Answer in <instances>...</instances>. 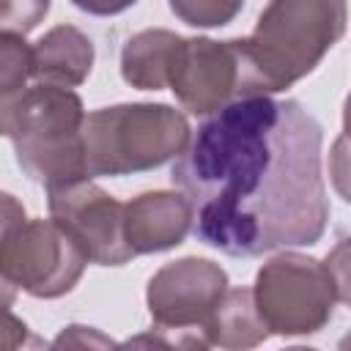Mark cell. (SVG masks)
Here are the masks:
<instances>
[{
  "mask_svg": "<svg viewBox=\"0 0 351 351\" xmlns=\"http://www.w3.org/2000/svg\"><path fill=\"white\" fill-rule=\"evenodd\" d=\"M252 291L271 335H313L329 324L337 302L326 266L299 252H282L263 263Z\"/></svg>",
  "mask_w": 351,
  "mask_h": 351,
  "instance_id": "8992f818",
  "label": "cell"
},
{
  "mask_svg": "<svg viewBox=\"0 0 351 351\" xmlns=\"http://www.w3.org/2000/svg\"><path fill=\"white\" fill-rule=\"evenodd\" d=\"M189 228V206L176 192H145L126 203V239L134 255L178 247Z\"/></svg>",
  "mask_w": 351,
  "mask_h": 351,
  "instance_id": "30bf717a",
  "label": "cell"
},
{
  "mask_svg": "<svg viewBox=\"0 0 351 351\" xmlns=\"http://www.w3.org/2000/svg\"><path fill=\"white\" fill-rule=\"evenodd\" d=\"M49 351H121V343L104 332L82 324H69L49 346Z\"/></svg>",
  "mask_w": 351,
  "mask_h": 351,
  "instance_id": "2e32d148",
  "label": "cell"
},
{
  "mask_svg": "<svg viewBox=\"0 0 351 351\" xmlns=\"http://www.w3.org/2000/svg\"><path fill=\"white\" fill-rule=\"evenodd\" d=\"M33 77V47L25 44V36L0 33V101L27 90Z\"/></svg>",
  "mask_w": 351,
  "mask_h": 351,
  "instance_id": "5bb4252c",
  "label": "cell"
},
{
  "mask_svg": "<svg viewBox=\"0 0 351 351\" xmlns=\"http://www.w3.org/2000/svg\"><path fill=\"white\" fill-rule=\"evenodd\" d=\"M52 219L74 239L90 263L121 266L134 258L126 239V206L90 181L47 189Z\"/></svg>",
  "mask_w": 351,
  "mask_h": 351,
  "instance_id": "52a82bcc",
  "label": "cell"
},
{
  "mask_svg": "<svg viewBox=\"0 0 351 351\" xmlns=\"http://www.w3.org/2000/svg\"><path fill=\"white\" fill-rule=\"evenodd\" d=\"M3 285H16L38 299L69 293L82 277L85 252L55 219H25L14 195H3Z\"/></svg>",
  "mask_w": 351,
  "mask_h": 351,
  "instance_id": "5b68a950",
  "label": "cell"
},
{
  "mask_svg": "<svg viewBox=\"0 0 351 351\" xmlns=\"http://www.w3.org/2000/svg\"><path fill=\"white\" fill-rule=\"evenodd\" d=\"M228 293V274L206 258L162 266L148 282V310L156 326H203Z\"/></svg>",
  "mask_w": 351,
  "mask_h": 351,
  "instance_id": "ba28073f",
  "label": "cell"
},
{
  "mask_svg": "<svg viewBox=\"0 0 351 351\" xmlns=\"http://www.w3.org/2000/svg\"><path fill=\"white\" fill-rule=\"evenodd\" d=\"M192 132L167 104H115L85 115L82 143L88 178L129 176L181 156Z\"/></svg>",
  "mask_w": 351,
  "mask_h": 351,
  "instance_id": "277c9868",
  "label": "cell"
},
{
  "mask_svg": "<svg viewBox=\"0 0 351 351\" xmlns=\"http://www.w3.org/2000/svg\"><path fill=\"white\" fill-rule=\"evenodd\" d=\"M346 30V5L326 0L269 3L247 38H230L236 99L269 96L310 74Z\"/></svg>",
  "mask_w": 351,
  "mask_h": 351,
  "instance_id": "7a4b0ae2",
  "label": "cell"
},
{
  "mask_svg": "<svg viewBox=\"0 0 351 351\" xmlns=\"http://www.w3.org/2000/svg\"><path fill=\"white\" fill-rule=\"evenodd\" d=\"M3 134L14 143L19 167L47 189L90 181L85 167V110L77 93L36 85L0 101Z\"/></svg>",
  "mask_w": 351,
  "mask_h": 351,
  "instance_id": "3957f363",
  "label": "cell"
},
{
  "mask_svg": "<svg viewBox=\"0 0 351 351\" xmlns=\"http://www.w3.org/2000/svg\"><path fill=\"white\" fill-rule=\"evenodd\" d=\"M3 351H49V346L33 335L11 310L5 313V332H3Z\"/></svg>",
  "mask_w": 351,
  "mask_h": 351,
  "instance_id": "ffe728a7",
  "label": "cell"
},
{
  "mask_svg": "<svg viewBox=\"0 0 351 351\" xmlns=\"http://www.w3.org/2000/svg\"><path fill=\"white\" fill-rule=\"evenodd\" d=\"M181 36L170 30H143L132 36L121 52V74L132 88L162 90L170 88V69Z\"/></svg>",
  "mask_w": 351,
  "mask_h": 351,
  "instance_id": "4fadbf2b",
  "label": "cell"
},
{
  "mask_svg": "<svg viewBox=\"0 0 351 351\" xmlns=\"http://www.w3.org/2000/svg\"><path fill=\"white\" fill-rule=\"evenodd\" d=\"M211 346L222 351H252L269 337V329L258 313L252 288H230L206 321Z\"/></svg>",
  "mask_w": 351,
  "mask_h": 351,
  "instance_id": "7c38bea8",
  "label": "cell"
},
{
  "mask_svg": "<svg viewBox=\"0 0 351 351\" xmlns=\"http://www.w3.org/2000/svg\"><path fill=\"white\" fill-rule=\"evenodd\" d=\"M337 351H351V332H348V335H346V337L340 340V346H337Z\"/></svg>",
  "mask_w": 351,
  "mask_h": 351,
  "instance_id": "44dd1931",
  "label": "cell"
},
{
  "mask_svg": "<svg viewBox=\"0 0 351 351\" xmlns=\"http://www.w3.org/2000/svg\"><path fill=\"white\" fill-rule=\"evenodd\" d=\"M329 176L346 203H351V137L340 134L329 154Z\"/></svg>",
  "mask_w": 351,
  "mask_h": 351,
  "instance_id": "d6986e66",
  "label": "cell"
},
{
  "mask_svg": "<svg viewBox=\"0 0 351 351\" xmlns=\"http://www.w3.org/2000/svg\"><path fill=\"white\" fill-rule=\"evenodd\" d=\"M49 11V3H0V22L3 33L25 36L38 25V19Z\"/></svg>",
  "mask_w": 351,
  "mask_h": 351,
  "instance_id": "ac0fdd59",
  "label": "cell"
},
{
  "mask_svg": "<svg viewBox=\"0 0 351 351\" xmlns=\"http://www.w3.org/2000/svg\"><path fill=\"white\" fill-rule=\"evenodd\" d=\"M321 143L296 99H233L208 115L170 173L197 241L233 258L315 244L329 219Z\"/></svg>",
  "mask_w": 351,
  "mask_h": 351,
  "instance_id": "6da1fadb",
  "label": "cell"
},
{
  "mask_svg": "<svg viewBox=\"0 0 351 351\" xmlns=\"http://www.w3.org/2000/svg\"><path fill=\"white\" fill-rule=\"evenodd\" d=\"M236 58L228 41L181 38L173 69L170 90L195 115H214L236 99Z\"/></svg>",
  "mask_w": 351,
  "mask_h": 351,
  "instance_id": "9c48e42d",
  "label": "cell"
},
{
  "mask_svg": "<svg viewBox=\"0 0 351 351\" xmlns=\"http://www.w3.org/2000/svg\"><path fill=\"white\" fill-rule=\"evenodd\" d=\"M93 66V44L74 25H58L33 44V77L38 85L74 88Z\"/></svg>",
  "mask_w": 351,
  "mask_h": 351,
  "instance_id": "8fae6325",
  "label": "cell"
},
{
  "mask_svg": "<svg viewBox=\"0 0 351 351\" xmlns=\"http://www.w3.org/2000/svg\"><path fill=\"white\" fill-rule=\"evenodd\" d=\"M170 11L181 16L192 27H217L228 25L239 11L241 3H217V0H173Z\"/></svg>",
  "mask_w": 351,
  "mask_h": 351,
  "instance_id": "9a60e30c",
  "label": "cell"
},
{
  "mask_svg": "<svg viewBox=\"0 0 351 351\" xmlns=\"http://www.w3.org/2000/svg\"><path fill=\"white\" fill-rule=\"evenodd\" d=\"M285 351H315V348H307V346H293V348H285Z\"/></svg>",
  "mask_w": 351,
  "mask_h": 351,
  "instance_id": "7402d4cb",
  "label": "cell"
},
{
  "mask_svg": "<svg viewBox=\"0 0 351 351\" xmlns=\"http://www.w3.org/2000/svg\"><path fill=\"white\" fill-rule=\"evenodd\" d=\"M324 266L332 277L337 302L351 307V239H343L340 244H335V250L326 255Z\"/></svg>",
  "mask_w": 351,
  "mask_h": 351,
  "instance_id": "e0dca14e",
  "label": "cell"
}]
</instances>
